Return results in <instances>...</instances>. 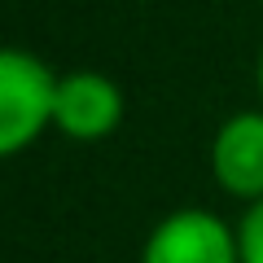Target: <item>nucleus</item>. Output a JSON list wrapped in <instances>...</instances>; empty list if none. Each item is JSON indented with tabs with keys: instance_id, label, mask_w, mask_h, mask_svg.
<instances>
[{
	"instance_id": "f257e3e1",
	"label": "nucleus",
	"mask_w": 263,
	"mask_h": 263,
	"mask_svg": "<svg viewBox=\"0 0 263 263\" xmlns=\"http://www.w3.org/2000/svg\"><path fill=\"white\" fill-rule=\"evenodd\" d=\"M57 75L27 48H0V162L22 154L53 123Z\"/></svg>"
},
{
	"instance_id": "f03ea898",
	"label": "nucleus",
	"mask_w": 263,
	"mask_h": 263,
	"mask_svg": "<svg viewBox=\"0 0 263 263\" xmlns=\"http://www.w3.org/2000/svg\"><path fill=\"white\" fill-rule=\"evenodd\" d=\"M141 263H241V254H237V233L215 211L184 206L171 211L149 233Z\"/></svg>"
},
{
	"instance_id": "7ed1b4c3",
	"label": "nucleus",
	"mask_w": 263,
	"mask_h": 263,
	"mask_svg": "<svg viewBox=\"0 0 263 263\" xmlns=\"http://www.w3.org/2000/svg\"><path fill=\"white\" fill-rule=\"evenodd\" d=\"M123 123V92L101 70L57 75L53 92V127L70 141H101Z\"/></svg>"
},
{
	"instance_id": "20e7f679",
	"label": "nucleus",
	"mask_w": 263,
	"mask_h": 263,
	"mask_svg": "<svg viewBox=\"0 0 263 263\" xmlns=\"http://www.w3.org/2000/svg\"><path fill=\"white\" fill-rule=\"evenodd\" d=\"M211 176L241 202H263V110H237L211 141Z\"/></svg>"
},
{
	"instance_id": "39448f33",
	"label": "nucleus",
	"mask_w": 263,
	"mask_h": 263,
	"mask_svg": "<svg viewBox=\"0 0 263 263\" xmlns=\"http://www.w3.org/2000/svg\"><path fill=\"white\" fill-rule=\"evenodd\" d=\"M237 254L241 263H263V202H254L237 224Z\"/></svg>"
},
{
	"instance_id": "423d86ee",
	"label": "nucleus",
	"mask_w": 263,
	"mask_h": 263,
	"mask_svg": "<svg viewBox=\"0 0 263 263\" xmlns=\"http://www.w3.org/2000/svg\"><path fill=\"white\" fill-rule=\"evenodd\" d=\"M259 97H263V53H259Z\"/></svg>"
}]
</instances>
